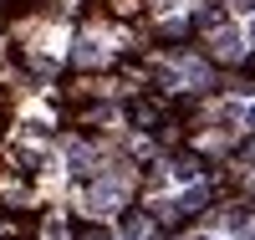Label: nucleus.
<instances>
[{"instance_id":"obj_3","label":"nucleus","mask_w":255,"mask_h":240,"mask_svg":"<svg viewBox=\"0 0 255 240\" xmlns=\"http://www.w3.org/2000/svg\"><path fill=\"white\" fill-rule=\"evenodd\" d=\"M194 240H204V235H194Z\"/></svg>"},{"instance_id":"obj_2","label":"nucleus","mask_w":255,"mask_h":240,"mask_svg":"<svg viewBox=\"0 0 255 240\" xmlns=\"http://www.w3.org/2000/svg\"><path fill=\"white\" fill-rule=\"evenodd\" d=\"M250 36H255V26H250Z\"/></svg>"},{"instance_id":"obj_1","label":"nucleus","mask_w":255,"mask_h":240,"mask_svg":"<svg viewBox=\"0 0 255 240\" xmlns=\"http://www.w3.org/2000/svg\"><path fill=\"white\" fill-rule=\"evenodd\" d=\"M215 51H220V56H235V51H240V36H220Z\"/></svg>"}]
</instances>
